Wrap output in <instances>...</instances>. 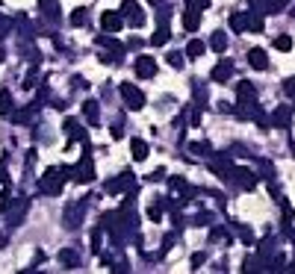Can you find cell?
<instances>
[{
	"instance_id": "1",
	"label": "cell",
	"mask_w": 295,
	"mask_h": 274,
	"mask_svg": "<svg viewBox=\"0 0 295 274\" xmlns=\"http://www.w3.org/2000/svg\"><path fill=\"white\" fill-rule=\"evenodd\" d=\"M71 177V168H47L42 180H38V189L45 195H59L62 192V183Z\"/></svg>"
},
{
	"instance_id": "2",
	"label": "cell",
	"mask_w": 295,
	"mask_h": 274,
	"mask_svg": "<svg viewBox=\"0 0 295 274\" xmlns=\"http://www.w3.org/2000/svg\"><path fill=\"white\" fill-rule=\"evenodd\" d=\"M118 92H121V97H124L127 109H136V112H139V109L145 107V95H142V92H139V89H136L133 83H124L121 89H118Z\"/></svg>"
},
{
	"instance_id": "3",
	"label": "cell",
	"mask_w": 295,
	"mask_h": 274,
	"mask_svg": "<svg viewBox=\"0 0 295 274\" xmlns=\"http://www.w3.org/2000/svg\"><path fill=\"white\" fill-rule=\"evenodd\" d=\"M71 174H74L77 183H92L94 180V165H92V159H89V151L83 154V159L77 162V168H71Z\"/></svg>"
},
{
	"instance_id": "4",
	"label": "cell",
	"mask_w": 295,
	"mask_h": 274,
	"mask_svg": "<svg viewBox=\"0 0 295 274\" xmlns=\"http://www.w3.org/2000/svg\"><path fill=\"white\" fill-rule=\"evenodd\" d=\"M121 15H127L133 27L145 24V12L139 9V3H136V0H124V3H121Z\"/></svg>"
},
{
	"instance_id": "5",
	"label": "cell",
	"mask_w": 295,
	"mask_h": 274,
	"mask_svg": "<svg viewBox=\"0 0 295 274\" xmlns=\"http://www.w3.org/2000/svg\"><path fill=\"white\" fill-rule=\"evenodd\" d=\"M153 74H156V62L151 56H136V77L139 80H151Z\"/></svg>"
},
{
	"instance_id": "6",
	"label": "cell",
	"mask_w": 295,
	"mask_h": 274,
	"mask_svg": "<svg viewBox=\"0 0 295 274\" xmlns=\"http://www.w3.org/2000/svg\"><path fill=\"white\" fill-rule=\"evenodd\" d=\"M227 180H236L242 189H254V186H257V177H254L248 168H230V177Z\"/></svg>"
},
{
	"instance_id": "7",
	"label": "cell",
	"mask_w": 295,
	"mask_h": 274,
	"mask_svg": "<svg viewBox=\"0 0 295 274\" xmlns=\"http://www.w3.org/2000/svg\"><path fill=\"white\" fill-rule=\"evenodd\" d=\"M124 189H133V174H130V171H121L118 180H109V183H106V192H109V195H118V192H124Z\"/></svg>"
},
{
	"instance_id": "8",
	"label": "cell",
	"mask_w": 295,
	"mask_h": 274,
	"mask_svg": "<svg viewBox=\"0 0 295 274\" xmlns=\"http://www.w3.org/2000/svg\"><path fill=\"white\" fill-rule=\"evenodd\" d=\"M230 74H233V62H230V59H222L215 68H212L210 80H215V83H227V80H230Z\"/></svg>"
},
{
	"instance_id": "9",
	"label": "cell",
	"mask_w": 295,
	"mask_h": 274,
	"mask_svg": "<svg viewBox=\"0 0 295 274\" xmlns=\"http://www.w3.org/2000/svg\"><path fill=\"white\" fill-rule=\"evenodd\" d=\"M101 27H104V33H118L124 27V18L118 12H104L101 15Z\"/></svg>"
},
{
	"instance_id": "10",
	"label": "cell",
	"mask_w": 295,
	"mask_h": 274,
	"mask_svg": "<svg viewBox=\"0 0 295 274\" xmlns=\"http://www.w3.org/2000/svg\"><path fill=\"white\" fill-rule=\"evenodd\" d=\"M248 65H251V68H257V71H266V68H269V56H266V50H260V48L248 50Z\"/></svg>"
},
{
	"instance_id": "11",
	"label": "cell",
	"mask_w": 295,
	"mask_h": 274,
	"mask_svg": "<svg viewBox=\"0 0 295 274\" xmlns=\"http://www.w3.org/2000/svg\"><path fill=\"white\" fill-rule=\"evenodd\" d=\"M183 27H186V33H195V30L201 27V9L189 6L186 12H183Z\"/></svg>"
},
{
	"instance_id": "12",
	"label": "cell",
	"mask_w": 295,
	"mask_h": 274,
	"mask_svg": "<svg viewBox=\"0 0 295 274\" xmlns=\"http://www.w3.org/2000/svg\"><path fill=\"white\" fill-rule=\"evenodd\" d=\"M83 209H86V201L71 203V206H68V213H65V221H68V227H77V224L83 221Z\"/></svg>"
},
{
	"instance_id": "13",
	"label": "cell",
	"mask_w": 295,
	"mask_h": 274,
	"mask_svg": "<svg viewBox=\"0 0 295 274\" xmlns=\"http://www.w3.org/2000/svg\"><path fill=\"white\" fill-rule=\"evenodd\" d=\"M289 115H292L289 107H278L271 112V124H274V127H289Z\"/></svg>"
},
{
	"instance_id": "14",
	"label": "cell",
	"mask_w": 295,
	"mask_h": 274,
	"mask_svg": "<svg viewBox=\"0 0 295 274\" xmlns=\"http://www.w3.org/2000/svg\"><path fill=\"white\" fill-rule=\"evenodd\" d=\"M230 30H233V33H248V15L245 12L230 15Z\"/></svg>"
},
{
	"instance_id": "15",
	"label": "cell",
	"mask_w": 295,
	"mask_h": 274,
	"mask_svg": "<svg viewBox=\"0 0 295 274\" xmlns=\"http://www.w3.org/2000/svg\"><path fill=\"white\" fill-rule=\"evenodd\" d=\"M130 154H133V159H136V162L148 159V144L142 142V139H133V142H130Z\"/></svg>"
},
{
	"instance_id": "16",
	"label": "cell",
	"mask_w": 295,
	"mask_h": 274,
	"mask_svg": "<svg viewBox=\"0 0 295 274\" xmlns=\"http://www.w3.org/2000/svg\"><path fill=\"white\" fill-rule=\"evenodd\" d=\"M168 38H171V33H168V21H163V24L156 27V33L151 36V45H156V48H160V45H165Z\"/></svg>"
},
{
	"instance_id": "17",
	"label": "cell",
	"mask_w": 295,
	"mask_h": 274,
	"mask_svg": "<svg viewBox=\"0 0 295 274\" xmlns=\"http://www.w3.org/2000/svg\"><path fill=\"white\" fill-rule=\"evenodd\" d=\"M83 115L89 118V124H97V118H101V109H97V103H94V100H86V103H83Z\"/></svg>"
},
{
	"instance_id": "18",
	"label": "cell",
	"mask_w": 295,
	"mask_h": 274,
	"mask_svg": "<svg viewBox=\"0 0 295 274\" xmlns=\"http://www.w3.org/2000/svg\"><path fill=\"white\" fill-rule=\"evenodd\" d=\"M204 50H207V45H204L201 38H192V41L186 45V56H189V59H198Z\"/></svg>"
},
{
	"instance_id": "19",
	"label": "cell",
	"mask_w": 295,
	"mask_h": 274,
	"mask_svg": "<svg viewBox=\"0 0 295 274\" xmlns=\"http://www.w3.org/2000/svg\"><path fill=\"white\" fill-rule=\"evenodd\" d=\"M210 48L215 50V53H224V50H227V36H224V33H212V36H210Z\"/></svg>"
},
{
	"instance_id": "20",
	"label": "cell",
	"mask_w": 295,
	"mask_h": 274,
	"mask_svg": "<svg viewBox=\"0 0 295 274\" xmlns=\"http://www.w3.org/2000/svg\"><path fill=\"white\" fill-rule=\"evenodd\" d=\"M59 262H62L65 268H77V262H80V257H77L74 250H59Z\"/></svg>"
},
{
	"instance_id": "21",
	"label": "cell",
	"mask_w": 295,
	"mask_h": 274,
	"mask_svg": "<svg viewBox=\"0 0 295 274\" xmlns=\"http://www.w3.org/2000/svg\"><path fill=\"white\" fill-rule=\"evenodd\" d=\"M65 133H68V139H83V127H80V121L68 118V121H65Z\"/></svg>"
},
{
	"instance_id": "22",
	"label": "cell",
	"mask_w": 295,
	"mask_h": 274,
	"mask_svg": "<svg viewBox=\"0 0 295 274\" xmlns=\"http://www.w3.org/2000/svg\"><path fill=\"white\" fill-rule=\"evenodd\" d=\"M9 112H12V95L3 89L0 92V115H9Z\"/></svg>"
},
{
	"instance_id": "23",
	"label": "cell",
	"mask_w": 295,
	"mask_h": 274,
	"mask_svg": "<svg viewBox=\"0 0 295 274\" xmlns=\"http://www.w3.org/2000/svg\"><path fill=\"white\" fill-rule=\"evenodd\" d=\"M86 21H89V12H86V9H74V12H71V24L74 27H83Z\"/></svg>"
},
{
	"instance_id": "24",
	"label": "cell",
	"mask_w": 295,
	"mask_h": 274,
	"mask_svg": "<svg viewBox=\"0 0 295 274\" xmlns=\"http://www.w3.org/2000/svg\"><path fill=\"white\" fill-rule=\"evenodd\" d=\"M248 30H251V33H260V30H263V18L254 12H248Z\"/></svg>"
},
{
	"instance_id": "25",
	"label": "cell",
	"mask_w": 295,
	"mask_h": 274,
	"mask_svg": "<svg viewBox=\"0 0 295 274\" xmlns=\"http://www.w3.org/2000/svg\"><path fill=\"white\" fill-rule=\"evenodd\" d=\"M274 48L283 50V53H286V50H292V38H289V36H274Z\"/></svg>"
},
{
	"instance_id": "26",
	"label": "cell",
	"mask_w": 295,
	"mask_h": 274,
	"mask_svg": "<svg viewBox=\"0 0 295 274\" xmlns=\"http://www.w3.org/2000/svg\"><path fill=\"white\" fill-rule=\"evenodd\" d=\"M163 213H165V203H153L151 209H148V215H151V221H160V218H163Z\"/></svg>"
},
{
	"instance_id": "27",
	"label": "cell",
	"mask_w": 295,
	"mask_h": 274,
	"mask_svg": "<svg viewBox=\"0 0 295 274\" xmlns=\"http://www.w3.org/2000/svg\"><path fill=\"white\" fill-rule=\"evenodd\" d=\"M168 65H171V68H180V65H183V53H168Z\"/></svg>"
},
{
	"instance_id": "28",
	"label": "cell",
	"mask_w": 295,
	"mask_h": 274,
	"mask_svg": "<svg viewBox=\"0 0 295 274\" xmlns=\"http://www.w3.org/2000/svg\"><path fill=\"white\" fill-rule=\"evenodd\" d=\"M192 151H195V154H198V156H210V144H204V142H195V144H192Z\"/></svg>"
},
{
	"instance_id": "29",
	"label": "cell",
	"mask_w": 295,
	"mask_h": 274,
	"mask_svg": "<svg viewBox=\"0 0 295 274\" xmlns=\"http://www.w3.org/2000/svg\"><path fill=\"white\" fill-rule=\"evenodd\" d=\"M283 92L295 97V77H286V80H283Z\"/></svg>"
},
{
	"instance_id": "30",
	"label": "cell",
	"mask_w": 295,
	"mask_h": 274,
	"mask_svg": "<svg viewBox=\"0 0 295 274\" xmlns=\"http://www.w3.org/2000/svg\"><path fill=\"white\" fill-rule=\"evenodd\" d=\"M286 3H289V0H271V9H269V12H281V9H286Z\"/></svg>"
},
{
	"instance_id": "31",
	"label": "cell",
	"mask_w": 295,
	"mask_h": 274,
	"mask_svg": "<svg viewBox=\"0 0 295 274\" xmlns=\"http://www.w3.org/2000/svg\"><path fill=\"white\" fill-rule=\"evenodd\" d=\"M171 189H186V180H180V177H171Z\"/></svg>"
},
{
	"instance_id": "32",
	"label": "cell",
	"mask_w": 295,
	"mask_h": 274,
	"mask_svg": "<svg viewBox=\"0 0 295 274\" xmlns=\"http://www.w3.org/2000/svg\"><path fill=\"white\" fill-rule=\"evenodd\" d=\"M165 177V168H156L153 174H148V180H163Z\"/></svg>"
},
{
	"instance_id": "33",
	"label": "cell",
	"mask_w": 295,
	"mask_h": 274,
	"mask_svg": "<svg viewBox=\"0 0 295 274\" xmlns=\"http://www.w3.org/2000/svg\"><path fill=\"white\" fill-rule=\"evenodd\" d=\"M195 224H198V227H204V224H210V215H204V213H201L198 218H195Z\"/></svg>"
},
{
	"instance_id": "34",
	"label": "cell",
	"mask_w": 295,
	"mask_h": 274,
	"mask_svg": "<svg viewBox=\"0 0 295 274\" xmlns=\"http://www.w3.org/2000/svg\"><path fill=\"white\" fill-rule=\"evenodd\" d=\"M198 265H204V254H195V257H192V268H198Z\"/></svg>"
},
{
	"instance_id": "35",
	"label": "cell",
	"mask_w": 295,
	"mask_h": 274,
	"mask_svg": "<svg viewBox=\"0 0 295 274\" xmlns=\"http://www.w3.org/2000/svg\"><path fill=\"white\" fill-rule=\"evenodd\" d=\"M192 124H195V127H198V124H201V109H198V107L192 109Z\"/></svg>"
},
{
	"instance_id": "36",
	"label": "cell",
	"mask_w": 295,
	"mask_h": 274,
	"mask_svg": "<svg viewBox=\"0 0 295 274\" xmlns=\"http://www.w3.org/2000/svg\"><path fill=\"white\" fill-rule=\"evenodd\" d=\"M109 133H112V139H121V136H124V130H121L118 124H115V127H109Z\"/></svg>"
},
{
	"instance_id": "37",
	"label": "cell",
	"mask_w": 295,
	"mask_h": 274,
	"mask_svg": "<svg viewBox=\"0 0 295 274\" xmlns=\"http://www.w3.org/2000/svg\"><path fill=\"white\" fill-rule=\"evenodd\" d=\"M0 183H6V165L0 162Z\"/></svg>"
},
{
	"instance_id": "38",
	"label": "cell",
	"mask_w": 295,
	"mask_h": 274,
	"mask_svg": "<svg viewBox=\"0 0 295 274\" xmlns=\"http://www.w3.org/2000/svg\"><path fill=\"white\" fill-rule=\"evenodd\" d=\"M0 62H3V48H0Z\"/></svg>"
},
{
	"instance_id": "39",
	"label": "cell",
	"mask_w": 295,
	"mask_h": 274,
	"mask_svg": "<svg viewBox=\"0 0 295 274\" xmlns=\"http://www.w3.org/2000/svg\"><path fill=\"white\" fill-rule=\"evenodd\" d=\"M292 109H295V103H292Z\"/></svg>"
}]
</instances>
